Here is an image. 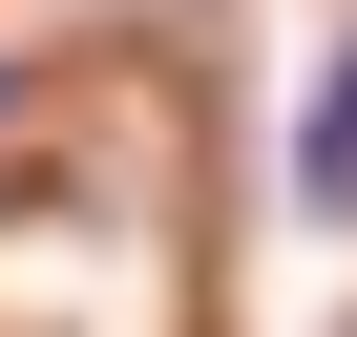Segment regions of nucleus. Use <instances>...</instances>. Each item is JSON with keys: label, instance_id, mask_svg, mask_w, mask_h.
I'll use <instances>...</instances> for the list:
<instances>
[{"label": "nucleus", "instance_id": "1", "mask_svg": "<svg viewBox=\"0 0 357 337\" xmlns=\"http://www.w3.org/2000/svg\"><path fill=\"white\" fill-rule=\"evenodd\" d=\"M294 190L357 232V43H336V64H315V106H294Z\"/></svg>", "mask_w": 357, "mask_h": 337}]
</instances>
